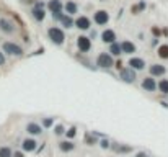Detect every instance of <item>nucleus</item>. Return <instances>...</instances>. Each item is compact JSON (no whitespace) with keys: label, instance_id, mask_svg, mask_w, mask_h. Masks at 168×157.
<instances>
[{"label":"nucleus","instance_id":"nucleus-7","mask_svg":"<svg viewBox=\"0 0 168 157\" xmlns=\"http://www.w3.org/2000/svg\"><path fill=\"white\" fill-rule=\"evenodd\" d=\"M142 87H144L145 90H149V92H153V90L157 89V84H155V80H153L152 77H147V78H144Z\"/></svg>","mask_w":168,"mask_h":157},{"label":"nucleus","instance_id":"nucleus-28","mask_svg":"<svg viewBox=\"0 0 168 157\" xmlns=\"http://www.w3.org/2000/svg\"><path fill=\"white\" fill-rule=\"evenodd\" d=\"M116 67L121 69V67H122V62H121V61H118V62H116Z\"/></svg>","mask_w":168,"mask_h":157},{"label":"nucleus","instance_id":"nucleus-2","mask_svg":"<svg viewBox=\"0 0 168 157\" xmlns=\"http://www.w3.org/2000/svg\"><path fill=\"white\" fill-rule=\"evenodd\" d=\"M3 51L8 53V54H13V56L23 54V49H21L18 44H15V43H3Z\"/></svg>","mask_w":168,"mask_h":157},{"label":"nucleus","instance_id":"nucleus-13","mask_svg":"<svg viewBox=\"0 0 168 157\" xmlns=\"http://www.w3.org/2000/svg\"><path fill=\"white\" fill-rule=\"evenodd\" d=\"M121 48H122V51L127 53V54H132L136 51V46L132 44V43H129V41H124L122 44H121Z\"/></svg>","mask_w":168,"mask_h":157},{"label":"nucleus","instance_id":"nucleus-23","mask_svg":"<svg viewBox=\"0 0 168 157\" xmlns=\"http://www.w3.org/2000/svg\"><path fill=\"white\" fill-rule=\"evenodd\" d=\"M0 157H12V151L8 147H0Z\"/></svg>","mask_w":168,"mask_h":157},{"label":"nucleus","instance_id":"nucleus-6","mask_svg":"<svg viewBox=\"0 0 168 157\" xmlns=\"http://www.w3.org/2000/svg\"><path fill=\"white\" fill-rule=\"evenodd\" d=\"M121 77H122L126 82H134V80H136V74H134L132 69H122V70H121Z\"/></svg>","mask_w":168,"mask_h":157},{"label":"nucleus","instance_id":"nucleus-10","mask_svg":"<svg viewBox=\"0 0 168 157\" xmlns=\"http://www.w3.org/2000/svg\"><path fill=\"white\" fill-rule=\"evenodd\" d=\"M150 74L152 75H163L165 74V67L160 66V64H153L150 67Z\"/></svg>","mask_w":168,"mask_h":157},{"label":"nucleus","instance_id":"nucleus-15","mask_svg":"<svg viewBox=\"0 0 168 157\" xmlns=\"http://www.w3.org/2000/svg\"><path fill=\"white\" fill-rule=\"evenodd\" d=\"M116 39V34H114V31H111V30H106L105 33H103V41L105 43H113Z\"/></svg>","mask_w":168,"mask_h":157},{"label":"nucleus","instance_id":"nucleus-17","mask_svg":"<svg viewBox=\"0 0 168 157\" xmlns=\"http://www.w3.org/2000/svg\"><path fill=\"white\" fill-rule=\"evenodd\" d=\"M59 147H61V151H64V152H69V151H72V149H74V144H72V142L64 141V142H61V144H59Z\"/></svg>","mask_w":168,"mask_h":157},{"label":"nucleus","instance_id":"nucleus-21","mask_svg":"<svg viewBox=\"0 0 168 157\" xmlns=\"http://www.w3.org/2000/svg\"><path fill=\"white\" fill-rule=\"evenodd\" d=\"M65 10H67L69 13H75L77 12V5L74 2H67L65 3Z\"/></svg>","mask_w":168,"mask_h":157},{"label":"nucleus","instance_id":"nucleus-14","mask_svg":"<svg viewBox=\"0 0 168 157\" xmlns=\"http://www.w3.org/2000/svg\"><path fill=\"white\" fill-rule=\"evenodd\" d=\"M0 28H2L3 31H7V33H13V30H15V28H13V25L10 23V21H7V20H2V21H0Z\"/></svg>","mask_w":168,"mask_h":157},{"label":"nucleus","instance_id":"nucleus-11","mask_svg":"<svg viewBox=\"0 0 168 157\" xmlns=\"http://www.w3.org/2000/svg\"><path fill=\"white\" fill-rule=\"evenodd\" d=\"M47 7H49V10L54 12V13H59L61 8H62V5H61L59 0H51V2L47 3Z\"/></svg>","mask_w":168,"mask_h":157},{"label":"nucleus","instance_id":"nucleus-5","mask_svg":"<svg viewBox=\"0 0 168 157\" xmlns=\"http://www.w3.org/2000/svg\"><path fill=\"white\" fill-rule=\"evenodd\" d=\"M77 44H78L80 51H88L90 46H91V43H90V39L86 38V36H80L78 41H77Z\"/></svg>","mask_w":168,"mask_h":157},{"label":"nucleus","instance_id":"nucleus-9","mask_svg":"<svg viewBox=\"0 0 168 157\" xmlns=\"http://www.w3.org/2000/svg\"><path fill=\"white\" fill-rule=\"evenodd\" d=\"M129 66H131V69H144L145 64H144L142 59H139V58H131Z\"/></svg>","mask_w":168,"mask_h":157},{"label":"nucleus","instance_id":"nucleus-27","mask_svg":"<svg viewBox=\"0 0 168 157\" xmlns=\"http://www.w3.org/2000/svg\"><path fill=\"white\" fill-rule=\"evenodd\" d=\"M3 62H5V58H3V56H2V53H0V66H2Z\"/></svg>","mask_w":168,"mask_h":157},{"label":"nucleus","instance_id":"nucleus-26","mask_svg":"<svg viewBox=\"0 0 168 157\" xmlns=\"http://www.w3.org/2000/svg\"><path fill=\"white\" fill-rule=\"evenodd\" d=\"M62 133H64V128L62 126H57L56 128V134H62Z\"/></svg>","mask_w":168,"mask_h":157},{"label":"nucleus","instance_id":"nucleus-24","mask_svg":"<svg viewBox=\"0 0 168 157\" xmlns=\"http://www.w3.org/2000/svg\"><path fill=\"white\" fill-rule=\"evenodd\" d=\"M61 21H62V23H64V26H72V23H74V21H72V18H69V17H62L61 18Z\"/></svg>","mask_w":168,"mask_h":157},{"label":"nucleus","instance_id":"nucleus-3","mask_svg":"<svg viewBox=\"0 0 168 157\" xmlns=\"http://www.w3.org/2000/svg\"><path fill=\"white\" fill-rule=\"evenodd\" d=\"M98 66L100 67H111L113 66V59H111V56H108V54H100L98 56Z\"/></svg>","mask_w":168,"mask_h":157},{"label":"nucleus","instance_id":"nucleus-12","mask_svg":"<svg viewBox=\"0 0 168 157\" xmlns=\"http://www.w3.org/2000/svg\"><path fill=\"white\" fill-rule=\"evenodd\" d=\"M23 149H25V151H28V152L34 151V149H36V141L34 139H25L23 141Z\"/></svg>","mask_w":168,"mask_h":157},{"label":"nucleus","instance_id":"nucleus-4","mask_svg":"<svg viewBox=\"0 0 168 157\" xmlns=\"http://www.w3.org/2000/svg\"><path fill=\"white\" fill-rule=\"evenodd\" d=\"M108 20H109V17H108V13L105 10H98L96 13H95V21H96L98 25H105Z\"/></svg>","mask_w":168,"mask_h":157},{"label":"nucleus","instance_id":"nucleus-8","mask_svg":"<svg viewBox=\"0 0 168 157\" xmlns=\"http://www.w3.org/2000/svg\"><path fill=\"white\" fill-rule=\"evenodd\" d=\"M75 25L80 28V30H88V26H90V20L86 18V17H80V18H77Z\"/></svg>","mask_w":168,"mask_h":157},{"label":"nucleus","instance_id":"nucleus-30","mask_svg":"<svg viewBox=\"0 0 168 157\" xmlns=\"http://www.w3.org/2000/svg\"><path fill=\"white\" fill-rule=\"evenodd\" d=\"M28 2H33V0H28Z\"/></svg>","mask_w":168,"mask_h":157},{"label":"nucleus","instance_id":"nucleus-18","mask_svg":"<svg viewBox=\"0 0 168 157\" xmlns=\"http://www.w3.org/2000/svg\"><path fill=\"white\" fill-rule=\"evenodd\" d=\"M158 56L162 59H168V46L166 44H163V46L158 48Z\"/></svg>","mask_w":168,"mask_h":157},{"label":"nucleus","instance_id":"nucleus-16","mask_svg":"<svg viewBox=\"0 0 168 157\" xmlns=\"http://www.w3.org/2000/svg\"><path fill=\"white\" fill-rule=\"evenodd\" d=\"M26 129H28V133H31V134H39L41 133V128L38 124H34V123H30L26 126Z\"/></svg>","mask_w":168,"mask_h":157},{"label":"nucleus","instance_id":"nucleus-25","mask_svg":"<svg viewBox=\"0 0 168 157\" xmlns=\"http://www.w3.org/2000/svg\"><path fill=\"white\" fill-rule=\"evenodd\" d=\"M67 136H69V138H74V136H75V128H70V129L67 131Z\"/></svg>","mask_w":168,"mask_h":157},{"label":"nucleus","instance_id":"nucleus-29","mask_svg":"<svg viewBox=\"0 0 168 157\" xmlns=\"http://www.w3.org/2000/svg\"><path fill=\"white\" fill-rule=\"evenodd\" d=\"M15 157H23V154H21V152H15Z\"/></svg>","mask_w":168,"mask_h":157},{"label":"nucleus","instance_id":"nucleus-19","mask_svg":"<svg viewBox=\"0 0 168 157\" xmlns=\"http://www.w3.org/2000/svg\"><path fill=\"white\" fill-rule=\"evenodd\" d=\"M158 89H160V92H163V94H168V80L166 78H163V80L158 84Z\"/></svg>","mask_w":168,"mask_h":157},{"label":"nucleus","instance_id":"nucleus-20","mask_svg":"<svg viewBox=\"0 0 168 157\" xmlns=\"http://www.w3.org/2000/svg\"><path fill=\"white\" fill-rule=\"evenodd\" d=\"M122 53V48L119 44H116V43H113L111 44V54H116V56H119Z\"/></svg>","mask_w":168,"mask_h":157},{"label":"nucleus","instance_id":"nucleus-22","mask_svg":"<svg viewBox=\"0 0 168 157\" xmlns=\"http://www.w3.org/2000/svg\"><path fill=\"white\" fill-rule=\"evenodd\" d=\"M33 15H34L36 20H42V18H44V12H42V8H34Z\"/></svg>","mask_w":168,"mask_h":157},{"label":"nucleus","instance_id":"nucleus-1","mask_svg":"<svg viewBox=\"0 0 168 157\" xmlns=\"http://www.w3.org/2000/svg\"><path fill=\"white\" fill-rule=\"evenodd\" d=\"M49 38L52 39V43H56V44H62L64 39H65L62 30H59V28H51L49 30Z\"/></svg>","mask_w":168,"mask_h":157}]
</instances>
